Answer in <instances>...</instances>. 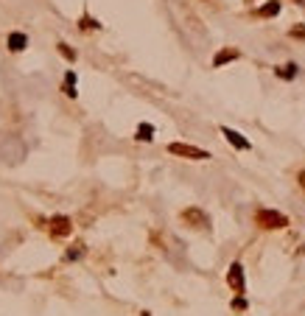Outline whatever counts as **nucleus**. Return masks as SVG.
Listing matches in <instances>:
<instances>
[{
    "label": "nucleus",
    "mask_w": 305,
    "mask_h": 316,
    "mask_svg": "<svg viewBox=\"0 0 305 316\" xmlns=\"http://www.w3.org/2000/svg\"><path fill=\"white\" fill-rule=\"evenodd\" d=\"M135 137H137V140H143V143H151V137H154V126H151V123H140Z\"/></svg>",
    "instance_id": "obj_11"
},
{
    "label": "nucleus",
    "mask_w": 305,
    "mask_h": 316,
    "mask_svg": "<svg viewBox=\"0 0 305 316\" xmlns=\"http://www.w3.org/2000/svg\"><path fill=\"white\" fill-rule=\"evenodd\" d=\"M48 229H51L56 238H65V235H70L73 224H70L68 215H54V218H51V224H48Z\"/></svg>",
    "instance_id": "obj_5"
},
{
    "label": "nucleus",
    "mask_w": 305,
    "mask_h": 316,
    "mask_svg": "<svg viewBox=\"0 0 305 316\" xmlns=\"http://www.w3.org/2000/svg\"><path fill=\"white\" fill-rule=\"evenodd\" d=\"M227 282H230L233 291L244 294L247 282H244V266H241V263H233V266H230V271H227Z\"/></svg>",
    "instance_id": "obj_4"
},
{
    "label": "nucleus",
    "mask_w": 305,
    "mask_h": 316,
    "mask_svg": "<svg viewBox=\"0 0 305 316\" xmlns=\"http://www.w3.org/2000/svg\"><path fill=\"white\" fill-rule=\"evenodd\" d=\"M233 308H235V311H247V299H244V297H235V299H233Z\"/></svg>",
    "instance_id": "obj_14"
},
{
    "label": "nucleus",
    "mask_w": 305,
    "mask_h": 316,
    "mask_svg": "<svg viewBox=\"0 0 305 316\" xmlns=\"http://www.w3.org/2000/svg\"><path fill=\"white\" fill-rule=\"evenodd\" d=\"M6 42H9V51H14V53H20V51H25V48H28V36H25L23 31H12Z\"/></svg>",
    "instance_id": "obj_7"
},
{
    "label": "nucleus",
    "mask_w": 305,
    "mask_h": 316,
    "mask_svg": "<svg viewBox=\"0 0 305 316\" xmlns=\"http://www.w3.org/2000/svg\"><path fill=\"white\" fill-rule=\"evenodd\" d=\"M291 36H300V39H303V36H305V28H303V25H297V28H291Z\"/></svg>",
    "instance_id": "obj_17"
},
{
    "label": "nucleus",
    "mask_w": 305,
    "mask_h": 316,
    "mask_svg": "<svg viewBox=\"0 0 305 316\" xmlns=\"http://www.w3.org/2000/svg\"><path fill=\"white\" fill-rule=\"evenodd\" d=\"M168 151L177 154V157H185V159H210V151L196 148V146H191V143H171Z\"/></svg>",
    "instance_id": "obj_2"
},
{
    "label": "nucleus",
    "mask_w": 305,
    "mask_h": 316,
    "mask_svg": "<svg viewBox=\"0 0 305 316\" xmlns=\"http://www.w3.org/2000/svg\"><path fill=\"white\" fill-rule=\"evenodd\" d=\"M81 255H84V249H73V252H68V260H79Z\"/></svg>",
    "instance_id": "obj_16"
},
{
    "label": "nucleus",
    "mask_w": 305,
    "mask_h": 316,
    "mask_svg": "<svg viewBox=\"0 0 305 316\" xmlns=\"http://www.w3.org/2000/svg\"><path fill=\"white\" fill-rule=\"evenodd\" d=\"M221 135H224L227 143L233 148H238V151H249V148H252V143H249L247 137L241 135V132H235V129H230V126H221Z\"/></svg>",
    "instance_id": "obj_3"
},
{
    "label": "nucleus",
    "mask_w": 305,
    "mask_h": 316,
    "mask_svg": "<svg viewBox=\"0 0 305 316\" xmlns=\"http://www.w3.org/2000/svg\"><path fill=\"white\" fill-rule=\"evenodd\" d=\"M182 218H185V221H193V227H207V215H204L202 210H196V207L182 210Z\"/></svg>",
    "instance_id": "obj_8"
},
{
    "label": "nucleus",
    "mask_w": 305,
    "mask_h": 316,
    "mask_svg": "<svg viewBox=\"0 0 305 316\" xmlns=\"http://www.w3.org/2000/svg\"><path fill=\"white\" fill-rule=\"evenodd\" d=\"M297 73H300V68H297L294 62L283 65V68H274V76H277V79H286V81H291L294 76H297Z\"/></svg>",
    "instance_id": "obj_9"
},
{
    "label": "nucleus",
    "mask_w": 305,
    "mask_h": 316,
    "mask_svg": "<svg viewBox=\"0 0 305 316\" xmlns=\"http://www.w3.org/2000/svg\"><path fill=\"white\" fill-rule=\"evenodd\" d=\"M255 224H260L263 229H283V227H288V215L269 210V207H260L255 213Z\"/></svg>",
    "instance_id": "obj_1"
},
{
    "label": "nucleus",
    "mask_w": 305,
    "mask_h": 316,
    "mask_svg": "<svg viewBox=\"0 0 305 316\" xmlns=\"http://www.w3.org/2000/svg\"><path fill=\"white\" fill-rule=\"evenodd\" d=\"M81 28H101V23H95V20H90L87 14L81 17Z\"/></svg>",
    "instance_id": "obj_13"
},
{
    "label": "nucleus",
    "mask_w": 305,
    "mask_h": 316,
    "mask_svg": "<svg viewBox=\"0 0 305 316\" xmlns=\"http://www.w3.org/2000/svg\"><path fill=\"white\" fill-rule=\"evenodd\" d=\"M65 84H68V87H76V73H73V70L65 73Z\"/></svg>",
    "instance_id": "obj_15"
},
{
    "label": "nucleus",
    "mask_w": 305,
    "mask_h": 316,
    "mask_svg": "<svg viewBox=\"0 0 305 316\" xmlns=\"http://www.w3.org/2000/svg\"><path fill=\"white\" fill-rule=\"evenodd\" d=\"M300 185H303V188H305V171H303V174H300Z\"/></svg>",
    "instance_id": "obj_18"
},
{
    "label": "nucleus",
    "mask_w": 305,
    "mask_h": 316,
    "mask_svg": "<svg viewBox=\"0 0 305 316\" xmlns=\"http://www.w3.org/2000/svg\"><path fill=\"white\" fill-rule=\"evenodd\" d=\"M258 14L260 17H274V14H280V3H277V0H269V3H263L258 9Z\"/></svg>",
    "instance_id": "obj_10"
},
{
    "label": "nucleus",
    "mask_w": 305,
    "mask_h": 316,
    "mask_svg": "<svg viewBox=\"0 0 305 316\" xmlns=\"http://www.w3.org/2000/svg\"><path fill=\"white\" fill-rule=\"evenodd\" d=\"M238 56H241V53H238L235 48H221V51L213 56V68H224L227 62H235Z\"/></svg>",
    "instance_id": "obj_6"
},
{
    "label": "nucleus",
    "mask_w": 305,
    "mask_h": 316,
    "mask_svg": "<svg viewBox=\"0 0 305 316\" xmlns=\"http://www.w3.org/2000/svg\"><path fill=\"white\" fill-rule=\"evenodd\" d=\"M59 53L68 59V62H73V59H76V51H73V48H68L65 42H59Z\"/></svg>",
    "instance_id": "obj_12"
}]
</instances>
